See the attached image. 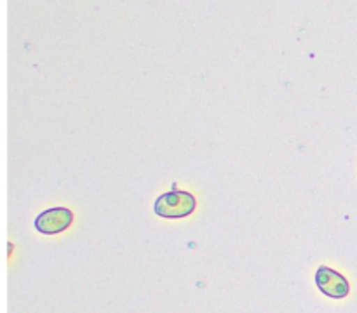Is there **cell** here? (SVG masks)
I'll return each mask as SVG.
<instances>
[{
    "label": "cell",
    "mask_w": 357,
    "mask_h": 313,
    "mask_svg": "<svg viewBox=\"0 0 357 313\" xmlns=\"http://www.w3.org/2000/svg\"><path fill=\"white\" fill-rule=\"evenodd\" d=\"M195 205H197V202H195L194 195L188 193V191L173 190L157 198L153 211L160 218L176 219L190 216L195 211Z\"/></svg>",
    "instance_id": "obj_1"
},
{
    "label": "cell",
    "mask_w": 357,
    "mask_h": 313,
    "mask_svg": "<svg viewBox=\"0 0 357 313\" xmlns=\"http://www.w3.org/2000/svg\"><path fill=\"white\" fill-rule=\"evenodd\" d=\"M316 285L323 294L333 299H344L351 292L349 280L333 268L319 266L316 271Z\"/></svg>",
    "instance_id": "obj_2"
},
{
    "label": "cell",
    "mask_w": 357,
    "mask_h": 313,
    "mask_svg": "<svg viewBox=\"0 0 357 313\" xmlns=\"http://www.w3.org/2000/svg\"><path fill=\"white\" fill-rule=\"evenodd\" d=\"M73 221V212L66 207H56L47 209L42 214L37 216L35 219V228L44 235H56L61 233L72 225Z\"/></svg>",
    "instance_id": "obj_3"
}]
</instances>
